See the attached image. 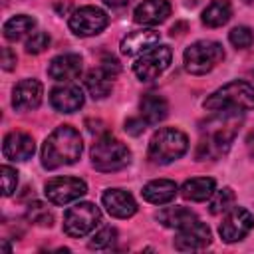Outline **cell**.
Here are the masks:
<instances>
[{
  "mask_svg": "<svg viewBox=\"0 0 254 254\" xmlns=\"http://www.w3.org/2000/svg\"><path fill=\"white\" fill-rule=\"evenodd\" d=\"M216 115L208 119L206 127H202L200 141L196 145V161H206V159H216L224 155L238 131V113L230 111H214Z\"/></svg>",
  "mask_w": 254,
  "mask_h": 254,
  "instance_id": "6da1fadb",
  "label": "cell"
},
{
  "mask_svg": "<svg viewBox=\"0 0 254 254\" xmlns=\"http://www.w3.org/2000/svg\"><path fill=\"white\" fill-rule=\"evenodd\" d=\"M81 135L71 125L56 127L42 145V167L48 171L73 165L81 157Z\"/></svg>",
  "mask_w": 254,
  "mask_h": 254,
  "instance_id": "7a4b0ae2",
  "label": "cell"
},
{
  "mask_svg": "<svg viewBox=\"0 0 254 254\" xmlns=\"http://www.w3.org/2000/svg\"><path fill=\"white\" fill-rule=\"evenodd\" d=\"M204 109L208 111H230L244 113L254 109V85L248 81H230L204 99Z\"/></svg>",
  "mask_w": 254,
  "mask_h": 254,
  "instance_id": "3957f363",
  "label": "cell"
},
{
  "mask_svg": "<svg viewBox=\"0 0 254 254\" xmlns=\"http://www.w3.org/2000/svg\"><path fill=\"white\" fill-rule=\"evenodd\" d=\"M189 149V139L181 129L163 127L153 133L149 141V159L155 165H169L181 159Z\"/></svg>",
  "mask_w": 254,
  "mask_h": 254,
  "instance_id": "277c9868",
  "label": "cell"
},
{
  "mask_svg": "<svg viewBox=\"0 0 254 254\" xmlns=\"http://www.w3.org/2000/svg\"><path fill=\"white\" fill-rule=\"evenodd\" d=\"M131 163V151L113 135H101L91 147V165L99 173L121 171Z\"/></svg>",
  "mask_w": 254,
  "mask_h": 254,
  "instance_id": "5b68a950",
  "label": "cell"
},
{
  "mask_svg": "<svg viewBox=\"0 0 254 254\" xmlns=\"http://www.w3.org/2000/svg\"><path fill=\"white\" fill-rule=\"evenodd\" d=\"M224 60V48L212 40H198L185 50V69L192 75H204Z\"/></svg>",
  "mask_w": 254,
  "mask_h": 254,
  "instance_id": "8992f818",
  "label": "cell"
},
{
  "mask_svg": "<svg viewBox=\"0 0 254 254\" xmlns=\"http://www.w3.org/2000/svg\"><path fill=\"white\" fill-rule=\"evenodd\" d=\"M99 222H101V210L93 202H75L64 214V232L69 238H83Z\"/></svg>",
  "mask_w": 254,
  "mask_h": 254,
  "instance_id": "52a82bcc",
  "label": "cell"
},
{
  "mask_svg": "<svg viewBox=\"0 0 254 254\" xmlns=\"http://www.w3.org/2000/svg\"><path fill=\"white\" fill-rule=\"evenodd\" d=\"M109 24L107 14L97 6H81L69 14L67 26L79 38H89L101 34Z\"/></svg>",
  "mask_w": 254,
  "mask_h": 254,
  "instance_id": "ba28073f",
  "label": "cell"
},
{
  "mask_svg": "<svg viewBox=\"0 0 254 254\" xmlns=\"http://www.w3.org/2000/svg\"><path fill=\"white\" fill-rule=\"evenodd\" d=\"M171 58L173 52L169 46H153L135 60L133 71L141 81H153L169 67Z\"/></svg>",
  "mask_w": 254,
  "mask_h": 254,
  "instance_id": "9c48e42d",
  "label": "cell"
},
{
  "mask_svg": "<svg viewBox=\"0 0 254 254\" xmlns=\"http://www.w3.org/2000/svg\"><path fill=\"white\" fill-rule=\"evenodd\" d=\"M44 192L52 204L65 206V204L81 198L87 192V185H85V181H81L77 177H56L46 183Z\"/></svg>",
  "mask_w": 254,
  "mask_h": 254,
  "instance_id": "30bf717a",
  "label": "cell"
},
{
  "mask_svg": "<svg viewBox=\"0 0 254 254\" xmlns=\"http://www.w3.org/2000/svg\"><path fill=\"white\" fill-rule=\"evenodd\" d=\"M254 226V216L250 210H246L244 206H232L230 210H226L220 226H218V234L224 242L232 244L242 240Z\"/></svg>",
  "mask_w": 254,
  "mask_h": 254,
  "instance_id": "8fae6325",
  "label": "cell"
},
{
  "mask_svg": "<svg viewBox=\"0 0 254 254\" xmlns=\"http://www.w3.org/2000/svg\"><path fill=\"white\" fill-rule=\"evenodd\" d=\"M212 240V234H210V228L200 222L198 218L194 222H190L189 226L177 230V236H175V248L181 250V252H192V250H202L210 244Z\"/></svg>",
  "mask_w": 254,
  "mask_h": 254,
  "instance_id": "7c38bea8",
  "label": "cell"
},
{
  "mask_svg": "<svg viewBox=\"0 0 254 254\" xmlns=\"http://www.w3.org/2000/svg\"><path fill=\"white\" fill-rule=\"evenodd\" d=\"M42 95H44V87L38 79L34 77H26L22 81H18L12 89V105L18 111H32L36 107H40L42 103Z\"/></svg>",
  "mask_w": 254,
  "mask_h": 254,
  "instance_id": "4fadbf2b",
  "label": "cell"
},
{
  "mask_svg": "<svg viewBox=\"0 0 254 254\" xmlns=\"http://www.w3.org/2000/svg\"><path fill=\"white\" fill-rule=\"evenodd\" d=\"M83 91L75 83H64L50 91V105L60 113H73L83 105Z\"/></svg>",
  "mask_w": 254,
  "mask_h": 254,
  "instance_id": "5bb4252c",
  "label": "cell"
},
{
  "mask_svg": "<svg viewBox=\"0 0 254 254\" xmlns=\"http://www.w3.org/2000/svg\"><path fill=\"white\" fill-rule=\"evenodd\" d=\"M105 210L115 218H131L137 212V202L131 192L123 189H107L101 196Z\"/></svg>",
  "mask_w": 254,
  "mask_h": 254,
  "instance_id": "9a60e30c",
  "label": "cell"
},
{
  "mask_svg": "<svg viewBox=\"0 0 254 254\" xmlns=\"http://www.w3.org/2000/svg\"><path fill=\"white\" fill-rule=\"evenodd\" d=\"M34 151H36L34 139H32V135H28L24 131H10L4 137L2 153L8 161H28V159H32Z\"/></svg>",
  "mask_w": 254,
  "mask_h": 254,
  "instance_id": "2e32d148",
  "label": "cell"
},
{
  "mask_svg": "<svg viewBox=\"0 0 254 254\" xmlns=\"http://www.w3.org/2000/svg\"><path fill=\"white\" fill-rule=\"evenodd\" d=\"M81 67H83V62L79 54H62L50 62L48 75L56 81H71L79 77Z\"/></svg>",
  "mask_w": 254,
  "mask_h": 254,
  "instance_id": "e0dca14e",
  "label": "cell"
},
{
  "mask_svg": "<svg viewBox=\"0 0 254 254\" xmlns=\"http://www.w3.org/2000/svg\"><path fill=\"white\" fill-rule=\"evenodd\" d=\"M169 14H171L169 0H143L133 12V20L143 26H157L165 22Z\"/></svg>",
  "mask_w": 254,
  "mask_h": 254,
  "instance_id": "ac0fdd59",
  "label": "cell"
},
{
  "mask_svg": "<svg viewBox=\"0 0 254 254\" xmlns=\"http://www.w3.org/2000/svg\"><path fill=\"white\" fill-rule=\"evenodd\" d=\"M157 42H159V32L157 30H151V28L133 30L121 40V54L137 56V54H143L149 48H153Z\"/></svg>",
  "mask_w": 254,
  "mask_h": 254,
  "instance_id": "d6986e66",
  "label": "cell"
},
{
  "mask_svg": "<svg viewBox=\"0 0 254 254\" xmlns=\"http://www.w3.org/2000/svg\"><path fill=\"white\" fill-rule=\"evenodd\" d=\"M177 183L175 181H169V179H155L151 183H147L141 190L143 198L147 202H153V204H167L171 202L175 196H177Z\"/></svg>",
  "mask_w": 254,
  "mask_h": 254,
  "instance_id": "ffe728a7",
  "label": "cell"
},
{
  "mask_svg": "<svg viewBox=\"0 0 254 254\" xmlns=\"http://www.w3.org/2000/svg\"><path fill=\"white\" fill-rule=\"evenodd\" d=\"M139 115L145 119L147 125H155L169 115V103L165 97H161L157 93H147L141 97Z\"/></svg>",
  "mask_w": 254,
  "mask_h": 254,
  "instance_id": "44dd1931",
  "label": "cell"
},
{
  "mask_svg": "<svg viewBox=\"0 0 254 254\" xmlns=\"http://www.w3.org/2000/svg\"><path fill=\"white\" fill-rule=\"evenodd\" d=\"M216 190V183L210 177H194L183 183L181 187V194L187 200L192 202H202L206 198H210V194Z\"/></svg>",
  "mask_w": 254,
  "mask_h": 254,
  "instance_id": "7402d4cb",
  "label": "cell"
},
{
  "mask_svg": "<svg viewBox=\"0 0 254 254\" xmlns=\"http://www.w3.org/2000/svg\"><path fill=\"white\" fill-rule=\"evenodd\" d=\"M155 218H157L163 226H167V228L181 230V228L189 226L190 222H194L198 216H196L190 208H187V206H167V208L159 210Z\"/></svg>",
  "mask_w": 254,
  "mask_h": 254,
  "instance_id": "603a6c76",
  "label": "cell"
},
{
  "mask_svg": "<svg viewBox=\"0 0 254 254\" xmlns=\"http://www.w3.org/2000/svg\"><path fill=\"white\" fill-rule=\"evenodd\" d=\"M202 24L208 28H220L232 18V4L228 0H212L202 10Z\"/></svg>",
  "mask_w": 254,
  "mask_h": 254,
  "instance_id": "cb8c5ba5",
  "label": "cell"
},
{
  "mask_svg": "<svg viewBox=\"0 0 254 254\" xmlns=\"http://www.w3.org/2000/svg\"><path fill=\"white\" fill-rule=\"evenodd\" d=\"M36 28V20L28 14H18V16H12L10 20L4 22V38L10 40V42H18L22 40L26 34H32V30Z\"/></svg>",
  "mask_w": 254,
  "mask_h": 254,
  "instance_id": "d4e9b609",
  "label": "cell"
},
{
  "mask_svg": "<svg viewBox=\"0 0 254 254\" xmlns=\"http://www.w3.org/2000/svg\"><path fill=\"white\" fill-rule=\"evenodd\" d=\"M85 87H87V91H89V95L93 99H103V97H107L111 93L113 77H109L101 67L91 69L85 75Z\"/></svg>",
  "mask_w": 254,
  "mask_h": 254,
  "instance_id": "484cf974",
  "label": "cell"
},
{
  "mask_svg": "<svg viewBox=\"0 0 254 254\" xmlns=\"http://www.w3.org/2000/svg\"><path fill=\"white\" fill-rule=\"evenodd\" d=\"M234 206V190L230 187H224L220 190H214L208 198V210L210 214H222Z\"/></svg>",
  "mask_w": 254,
  "mask_h": 254,
  "instance_id": "4316f807",
  "label": "cell"
},
{
  "mask_svg": "<svg viewBox=\"0 0 254 254\" xmlns=\"http://www.w3.org/2000/svg\"><path fill=\"white\" fill-rule=\"evenodd\" d=\"M26 218L36 224V226H52L54 224V212L50 210L48 204L40 202V200H34L28 204L26 208Z\"/></svg>",
  "mask_w": 254,
  "mask_h": 254,
  "instance_id": "83f0119b",
  "label": "cell"
},
{
  "mask_svg": "<svg viewBox=\"0 0 254 254\" xmlns=\"http://www.w3.org/2000/svg\"><path fill=\"white\" fill-rule=\"evenodd\" d=\"M228 40L236 50H246L254 44V32L248 26H236V28L230 30Z\"/></svg>",
  "mask_w": 254,
  "mask_h": 254,
  "instance_id": "f1b7e54d",
  "label": "cell"
},
{
  "mask_svg": "<svg viewBox=\"0 0 254 254\" xmlns=\"http://www.w3.org/2000/svg\"><path fill=\"white\" fill-rule=\"evenodd\" d=\"M115 240H117V230L113 226H105V228H101L99 232L93 234V238L89 240L87 246L91 250H105V248H111Z\"/></svg>",
  "mask_w": 254,
  "mask_h": 254,
  "instance_id": "f546056e",
  "label": "cell"
},
{
  "mask_svg": "<svg viewBox=\"0 0 254 254\" xmlns=\"http://www.w3.org/2000/svg\"><path fill=\"white\" fill-rule=\"evenodd\" d=\"M50 46V34L44 30H36L26 40V52L28 54H42Z\"/></svg>",
  "mask_w": 254,
  "mask_h": 254,
  "instance_id": "4dcf8cb0",
  "label": "cell"
},
{
  "mask_svg": "<svg viewBox=\"0 0 254 254\" xmlns=\"http://www.w3.org/2000/svg\"><path fill=\"white\" fill-rule=\"evenodd\" d=\"M0 175H2V194L10 196L18 187V171L12 169L10 165H2L0 167Z\"/></svg>",
  "mask_w": 254,
  "mask_h": 254,
  "instance_id": "1f68e13d",
  "label": "cell"
},
{
  "mask_svg": "<svg viewBox=\"0 0 254 254\" xmlns=\"http://www.w3.org/2000/svg\"><path fill=\"white\" fill-rule=\"evenodd\" d=\"M99 67L109 75V77H117L119 75V71H121V65H119V60L117 58H113V56H105L103 60H101V64H99Z\"/></svg>",
  "mask_w": 254,
  "mask_h": 254,
  "instance_id": "d6a6232c",
  "label": "cell"
},
{
  "mask_svg": "<svg viewBox=\"0 0 254 254\" xmlns=\"http://www.w3.org/2000/svg\"><path fill=\"white\" fill-rule=\"evenodd\" d=\"M145 127H147V123H145V119H143L141 115H139V117H131V119L125 121V131L131 133V135H139V133H143Z\"/></svg>",
  "mask_w": 254,
  "mask_h": 254,
  "instance_id": "836d02e7",
  "label": "cell"
},
{
  "mask_svg": "<svg viewBox=\"0 0 254 254\" xmlns=\"http://www.w3.org/2000/svg\"><path fill=\"white\" fill-rule=\"evenodd\" d=\"M2 67L6 71L16 67V54L12 52V48H2Z\"/></svg>",
  "mask_w": 254,
  "mask_h": 254,
  "instance_id": "e575fe53",
  "label": "cell"
},
{
  "mask_svg": "<svg viewBox=\"0 0 254 254\" xmlns=\"http://www.w3.org/2000/svg\"><path fill=\"white\" fill-rule=\"evenodd\" d=\"M246 147H248L250 155H254V129H250V133L246 137Z\"/></svg>",
  "mask_w": 254,
  "mask_h": 254,
  "instance_id": "d590c367",
  "label": "cell"
},
{
  "mask_svg": "<svg viewBox=\"0 0 254 254\" xmlns=\"http://www.w3.org/2000/svg\"><path fill=\"white\" fill-rule=\"evenodd\" d=\"M107 6H111V8H119V6H125V4H129V0H103Z\"/></svg>",
  "mask_w": 254,
  "mask_h": 254,
  "instance_id": "8d00e7d4",
  "label": "cell"
},
{
  "mask_svg": "<svg viewBox=\"0 0 254 254\" xmlns=\"http://www.w3.org/2000/svg\"><path fill=\"white\" fill-rule=\"evenodd\" d=\"M242 2H246V4H250V2H252V0H242Z\"/></svg>",
  "mask_w": 254,
  "mask_h": 254,
  "instance_id": "74e56055",
  "label": "cell"
}]
</instances>
